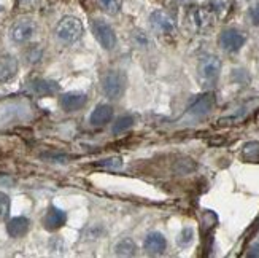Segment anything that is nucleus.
I'll return each instance as SVG.
<instances>
[{"label":"nucleus","instance_id":"obj_1","mask_svg":"<svg viewBox=\"0 0 259 258\" xmlns=\"http://www.w3.org/2000/svg\"><path fill=\"white\" fill-rule=\"evenodd\" d=\"M54 32H56V37H58L62 43L72 45L81 39L83 24H81V21L75 16H65L58 22Z\"/></svg>","mask_w":259,"mask_h":258},{"label":"nucleus","instance_id":"obj_2","mask_svg":"<svg viewBox=\"0 0 259 258\" xmlns=\"http://www.w3.org/2000/svg\"><path fill=\"white\" fill-rule=\"evenodd\" d=\"M126 75L119 70H108L102 77V91L110 99H119L126 91Z\"/></svg>","mask_w":259,"mask_h":258},{"label":"nucleus","instance_id":"obj_3","mask_svg":"<svg viewBox=\"0 0 259 258\" xmlns=\"http://www.w3.org/2000/svg\"><path fill=\"white\" fill-rule=\"evenodd\" d=\"M197 73L202 83L205 85H213L221 73V61L215 54H207L199 61Z\"/></svg>","mask_w":259,"mask_h":258},{"label":"nucleus","instance_id":"obj_4","mask_svg":"<svg viewBox=\"0 0 259 258\" xmlns=\"http://www.w3.org/2000/svg\"><path fill=\"white\" fill-rule=\"evenodd\" d=\"M93 33L102 48L113 50L116 47V33H115L113 27H111L108 22H105L104 19L93 21Z\"/></svg>","mask_w":259,"mask_h":258},{"label":"nucleus","instance_id":"obj_5","mask_svg":"<svg viewBox=\"0 0 259 258\" xmlns=\"http://www.w3.org/2000/svg\"><path fill=\"white\" fill-rule=\"evenodd\" d=\"M246 42L245 33L237 29H224L220 35V47L228 53H237Z\"/></svg>","mask_w":259,"mask_h":258},{"label":"nucleus","instance_id":"obj_6","mask_svg":"<svg viewBox=\"0 0 259 258\" xmlns=\"http://www.w3.org/2000/svg\"><path fill=\"white\" fill-rule=\"evenodd\" d=\"M35 33V22L30 19H19L10 29V37L15 43H26Z\"/></svg>","mask_w":259,"mask_h":258},{"label":"nucleus","instance_id":"obj_7","mask_svg":"<svg viewBox=\"0 0 259 258\" xmlns=\"http://www.w3.org/2000/svg\"><path fill=\"white\" fill-rule=\"evenodd\" d=\"M215 105V94L213 93H205L193 100V104L189 105L188 114L194 118H202L210 114V110Z\"/></svg>","mask_w":259,"mask_h":258},{"label":"nucleus","instance_id":"obj_8","mask_svg":"<svg viewBox=\"0 0 259 258\" xmlns=\"http://www.w3.org/2000/svg\"><path fill=\"white\" fill-rule=\"evenodd\" d=\"M151 27L159 33H172L175 30V19L165 11H153L150 16Z\"/></svg>","mask_w":259,"mask_h":258},{"label":"nucleus","instance_id":"obj_9","mask_svg":"<svg viewBox=\"0 0 259 258\" xmlns=\"http://www.w3.org/2000/svg\"><path fill=\"white\" fill-rule=\"evenodd\" d=\"M59 104H61L62 110H65V112H78L88 104V96L84 93H78V91L67 93L64 96H61Z\"/></svg>","mask_w":259,"mask_h":258},{"label":"nucleus","instance_id":"obj_10","mask_svg":"<svg viewBox=\"0 0 259 258\" xmlns=\"http://www.w3.org/2000/svg\"><path fill=\"white\" fill-rule=\"evenodd\" d=\"M65 222H67L65 212L61 210L59 207L51 206L47 212V215L43 217V227L48 231H54V230H59L61 227H64Z\"/></svg>","mask_w":259,"mask_h":258},{"label":"nucleus","instance_id":"obj_11","mask_svg":"<svg viewBox=\"0 0 259 258\" xmlns=\"http://www.w3.org/2000/svg\"><path fill=\"white\" fill-rule=\"evenodd\" d=\"M143 247H145L146 252L151 253V255H159V253H162L165 250L167 241L164 238V234L157 233V231H151V233L146 234Z\"/></svg>","mask_w":259,"mask_h":258},{"label":"nucleus","instance_id":"obj_12","mask_svg":"<svg viewBox=\"0 0 259 258\" xmlns=\"http://www.w3.org/2000/svg\"><path fill=\"white\" fill-rule=\"evenodd\" d=\"M18 73V61L11 54L0 56V85L10 82Z\"/></svg>","mask_w":259,"mask_h":258},{"label":"nucleus","instance_id":"obj_13","mask_svg":"<svg viewBox=\"0 0 259 258\" xmlns=\"http://www.w3.org/2000/svg\"><path fill=\"white\" fill-rule=\"evenodd\" d=\"M113 118V108L108 104H99L94 110L91 117H89V121H91L93 126H105L107 123L111 121Z\"/></svg>","mask_w":259,"mask_h":258},{"label":"nucleus","instance_id":"obj_14","mask_svg":"<svg viewBox=\"0 0 259 258\" xmlns=\"http://www.w3.org/2000/svg\"><path fill=\"white\" fill-rule=\"evenodd\" d=\"M30 93L35 96H51L54 93H58L59 85L51 80H43V78H37V80L30 82L29 85Z\"/></svg>","mask_w":259,"mask_h":258},{"label":"nucleus","instance_id":"obj_15","mask_svg":"<svg viewBox=\"0 0 259 258\" xmlns=\"http://www.w3.org/2000/svg\"><path fill=\"white\" fill-rule=\"evenodd\" d=\"M29 227H30V222L26 217H16V218H11L8 222L7 233L11 238H22L27 234Z\"/></svg>","mask_w":259,"mask_h":258},{"label":"nucleus","instance_id":"obj_16","mask_svg":"<svg viewBox=\"0 0 259 258\" xmlns=\"http://www.w3.org/2000/svg\"><path fill=\"white\" fill-rule=\"evenodd\" d=\"M135 252H137V245H135V242L131 238L121 239L115 247V253L119 256H132L135 255Z\"/></svg>","mask_w":259,"mask_h":258},{"label":"nucleus","instance_id":"obj_17","mask_svg":"<svg viewBox=\"0 0 259 258\" xmlns=\"http://www.w3.org/2000/svg\"><path fill=\"white\" fill-rule=\"evenodd\" d=\"M210 11L217 16H226L232 8V0H210Z\"/></svg>","mask_w":259,"mask_h":258},{"label":"nucleus","instance_id":"obj_18","mask_svg":"<svg viewBox=\"0 0 259 258\" xmlns=\"http://www.w3.org/2000/svg\"><path fill=\"white\" fill-rule=\"evenodd\" d=\"M134 117L132 115H124V117H119L116 120V123H113V126H111V132L115 134V136H118V134H122V132H126L129 131L132 126H134Z\"/></svg>","mask_w":259,"mask_h":258},{"label":"nucleus","instance_id":"obj_19","mask_svg":"<svg viewBox=\"0 0 259 258\" xmlns=\"http://www.w3.org/2000/svg\"><path fill=\"white\" fill-rule=\"evenodd\" d=\"M96 166L104 167V169H110V171H118L124 166V163H122V158H119V156H111V158H105V160L97 161Z\"/></svg>","mask_w":259,"mask_h":258},{"label":"nucleus","instance_id":"obj_20","mask_svg":"<svg viewBox=\"0 0 259 258\" xmlns=\"http://www.w3.org/2000/svg\"><path fill=\"white\" fill-rule=\"evenodd\" d=\"M97 2H99V7L108 15H116L121 10V4H122L121 0H97Z\"/></svg>","mask_w":259,"mask_h":258},{"label":"nucleus","instance_id":"obj_21","mask_svg":"<svg viewBox=\"0 0 259 258\" xmlns=\"http://www.w3.org/2000/svg\"><path fill=\"white\" fill-rule=\"evenodd\" d=\"M243 156L246 160L259 158V142H250L243 147Z\"/></svg>","mask_w":259,"mask_h":258},{"label":"nucleus","instance_id":"obj_22","mask_svg":"<svg viewBox=\"0 0 259 258\" xmlns=\"http://www.w3.org/2000/svg\"><path fill=\"white\" fill-rule=\"evenodd\" d=\"M10 214V198L4 192H0V222H4Z\"/></svg>","mask_w":259,"mask_h":258},{"label":"nucleus","instance_id":"obj_23","mask_svg":"<svg viewBox=\"0 0 259 258\" xmlns=\"http://www.w3.org/2000/svg\"><path fill=\"white\" fill-rule=\"evenodd\" d=\"M248 16H250V21L253 22L254 26H259V2L254 4L250 11H248Z\"/></svg>","mask_w":259,"mask_h":258},{"label":"nucleus","instance_id":"obj_24","mask_svg":"<svg viewBox=\"0 0 259 258\" xmlns=\"http://www.w3.org/2000/svg\"><path fill=\"white\" fill-rule=\"evenodd\" d=\"M40 58H41V50L37 48V47H32L30 51L27 53V61L29 62H37Z\"/></svg>","mask_w":259,"mask_h":258},{"label":"nucleus","instance_id":"obj_25","mask_svg":"<svg viewBox=\"0 0 259 258\" xmlns=\"http://www.w3.org/2000/svg\"><path fill=\"white\" fill-rule=\"evenodd\" d=\"M182 238H185V239H178V242L182 244V245H186V244H189L191 241H193V230L191 228H186V230H183V233H182Z\"/></svg>","mask_w":259,"mask_h":258},{"label":"nucleus","instance_id":"obj_26","mask_svg":"<svg viewBox=\"0 0 259 258\" xmlns=\"http://www.w3.org/2000/svg\"><path fill=\"white\" fill-rule=\"evenodd\" d=\"M13 183V178L8 177L7 174H0V185H10Z\"/></svg>","mask_w":259,"mask_h":258},{"label":"nucleus","instance_id":"obj_27","mask_svg":"<svg viewBox=\"0 0 259 258\" xmlns=\"http://www.w3.org/2000/svg\"><path fill=\"white\" fill-rule=\"evenodd\" d=\"M22 4H29V2H32V0H21Z\"/></svg>","mask_w":259,"mask_h":258}]
</instances>
